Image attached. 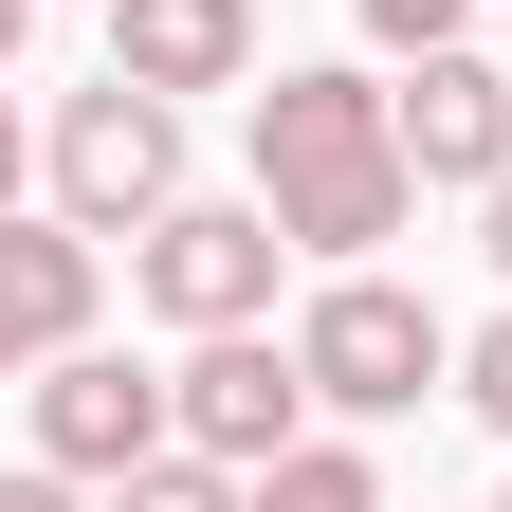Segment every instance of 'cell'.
Segmentation results:
<instances>
[{"instance_id":"6da1fadb","label":"cell","mask_w":512,"mask_h":512,"mask_svg":"<svg viewBox=\"0 0 512 512\" xmlns=\"http://www.w3.org/2000/svg\"><path fill=\"white\" fill-rule=\"evenodd\" d=\"M256 202L293 220V256H384L421 202V165H403V92H366V74H256Z\"/></svg>"},{"instance_id":"7a4b0ae2","label":"cell","mask_w":512,"mask_h":512,"mask_svg":"<svg viewBox=\"0 0 512 512\" xmlns=\"http://www.w3.org/2000/svg\"><path fill=\"white\" fill-rule=\"evenodd\" d=\"M293 366H311V403H330V421H403L421 384H458V330H439V311H421L403 275H366V256H348V275L311 293Z\"/></svg>"},{"instance_id":"3957f363","label":"cell","mask_w":512,"mask_h":512,"mask_svg":"<svg viewBox=\"0 0 512 512\" xmlns=\"http://www.w3.org/2000/svg\"><path fill=\"white\" fill-rule=\"evenodd\" d=\"M165 202H183V92H147V74H92L74 110H55V220L147 238Z\"/></svg>"},{"instance_id":"277c9868","label":"cell","mask_w":512,"mask_h":512,"mask_svg":"<svg viewBox=\"0 0 512 512\" xmlns=\"http://www.w3.org/2000/svg\"><path fill=\"white\" fill-rule=\"evenodd\" d=\"M275 256H293L275 202H165L147 238H128V275H147L165 330H256V311H275Z\"/></svg>"},{"instance_id":"5b68a950","label":"cell","mask_w":512,"mask_h":512,"mask_svg":"<svg viewBox=\"0 0 512 512\" xmlns=\"http://www.w3.org/2000/svg\"><path fill=\"white\" fill-rule=\"evenodd\" d=\"M165 439H183V403H165L128 348H55V366H37V458H55V476L110 494L128 458H165Z\"/></svg>"},{"instance_id":"8992f818","label":"cell","mask_w":512,"mask_h":512,"mask_svg":"<svg viewBox=\"0 0 512 512\" xmlns=\"http://www.w3.org/2000/svg\"><path fill=\"white\" fill-rule=\"evenodd\" d=\"M165 403H183V439H202V458H293V421H311V366L275 348V330H202V348H183L165 366Z\"/></svg>"},{"instance_id":"52a82bcc","label":"cell","mask_w":512,"mask_h":512,"mask_svg":"<svg viewBox=\"0 0 512 512\" xmlns=\"http://www.w3.org/2000/svg\"><path fill=\"white\" fill-rule=\"evenodd\" d=\"M403 165H421V183H512V55H458V37L421 55V92H403Z\"/></svg>"},{"instance_id":"ba28073f","label":"cell","mask_w":512,"mask_h":512,"mask_svg":"<svg viewBox=\"0 0 512 512\" xmlns=\"http://www.w3.org/2000/svg\"><path fill=\"white\" fill-rule=\"evenodd\" d=\"M110 74H147V92H256V0H110Z\"/></svg>"},{"instance_id":"9c48e42d","label":"cell","mask_w":512,"mask_h":512,"mask_svg":"<svg viewBox=\"0 0 512 512\" xmlns=\"http://www.w3.org/2000/svg\"><path fill=\"white\" fill-rule=\"evenodd\" d=\"M92 348V220H0V366Z\"/></svg>"},{"instance_id":"30bf717a","label":"cell","mask_w":512,"mask_h":512,"mask_svg":"<svg viewBox=\"0 0 512 512\" xmlns=\"http://www.w3.org/2000/svg\"><path fill=\"white\" fill-rule=\"evenodd\" d=\"M238 512H384V476L348 458V439H293V458H256V476H238Z\"/></svg>"},{"instance_id":"8fae6325","label":"cell","mask_w":512,"mask_h":512,"mask_svg":"<svg viewBox=\"0 0 512 512\" xmlns=\"http://www.w3.org/2000/svg\"><path fill=\"white\" fill-rule=\"evenodd\" d=\"M110 512H238V458H202V439H165V458H128Z\"/></svg>"},{"instance_id":"7c38bea8","label":"cell","mask_w":512,"mask_h":512,"mask_svg":"<svg viewBox=\"0 0 512 512\" xmlns=\"http://www.w3.org/2000/svg\"><path fill=\"white\" fill-rule=\"evenodd\" d=\"M458 403H476V421H494V439H512V311H494V330H476V348H458Z\"/></svg>"},{"instance_id":"4fadbf2b","label":"cell","mask_w":512,"mask_h":512,"mask_svg":"<svg viewBox=\"0 0 512 512\" xmlns=\"http://www.w3.org/2000/svg\"><path fill=\"white\" fill-rule=\"evenodd\" d=\"M458 19H476V0H366V37H384V55H439Z\"/></svg>"},{"instance_id":"5bb4252c","label":"cell","mask_w":512,"mask_h":512,"mask_svg":"<svg viewBox=\"0 0 512 512\" xmlns=\"http://www.w3.org/2000/svg\"><path fill=\"white\" fill-rule=\"evenodd\" d=\"M0 512H74V476H55V458H37V476H0Z\"/></svg>"},{"instance_id":"9a60e30c","label":"cell","mask_w":512,"mask_h":512,"mask_svg":"<svg viewBox=\"0 0 512 512\" xmlns=\"http://www.w3.org/2000/svg\"><path fill=\"white\" fill-rule=\"evenodd\" d=\"M19 165H37V147H19V110H0V220H19Z\"/></svg>"},{"instance_id":"2e32d148","label":"cell","mask_w":512,"mask_h":512,"mask_svg":"<svg viewBox=\"0 0 512 512\" xmlns=\"http://www.w3.org/2000/svg\"><path fill=\"white\" fill-rule=\"evenodd\" d=\"M476 220H494V275H512V183H476Z\"/></svg>"},{"instance_id":"e0dca14e","label":"cell","mask_w":512,"mask_h":512,"mask_svg":"<svg viewBox=\"0 0 512 512\" xmlns=\"http://www.w3.org/2000/svg\"><path fill=\"white\" fill-rule=\"evenodd\" d=\"M19 37H37V0H0V55H19Z\"/></svg>"},{"instance_id":"ac0fdd59","label":"cell","mask_w":512,"mask_h":512,"mask_svg":"<svg viewBox=\"0 0 512 512\" xmlns=\"http://www.w3.org/2000/svg\"><path fill=\"white\" fill-rule=\"evenodd\" d=\"M494 512H512V494H494Z\"/></svg>"}]
</instances>
